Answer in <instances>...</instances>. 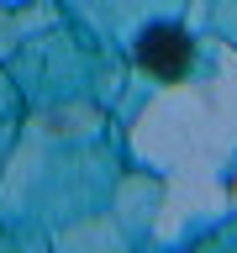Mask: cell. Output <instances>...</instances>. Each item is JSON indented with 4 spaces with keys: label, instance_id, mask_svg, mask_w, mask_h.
<instances>
[{
    "label": "cell",
    "instance_id": "cell-1",
    "mask_svg": "<svg viewBox=\"0 0 237 253\" xmlns=\"http://www.w3.org/2000/svg\"><path fill=\"white\" fill-rule=\"evenodd\" d=\"M137 63L148 69V74L158 79H179L190 69V42H185V32H174V27H148L137 37Z\"/></svg>",
    "mask_w": 237,
    "mask_h": 253
}]
</instances>
